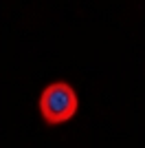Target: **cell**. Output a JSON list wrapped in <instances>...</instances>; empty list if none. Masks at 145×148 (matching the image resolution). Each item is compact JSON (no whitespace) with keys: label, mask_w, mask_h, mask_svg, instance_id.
Wrapping results in <instances>:
<instances>
[{"label":"cell","mask_w":145,"mask_h":148,"mask_svg":"<svg viewBox=\"0 0 145 148\" xmlns=\"http://www.w3.org/2000/svg\"><path fill=\"white\" fill-rule=\"evenodd\" d=\"M37 106H40V115H42L44 122L55 126V124H64L75 117L79 99L70 84L53 82V84L44 86V91L40 93Z\"/></svg>","instance_id":"6da1fadb"}]
</instances>
